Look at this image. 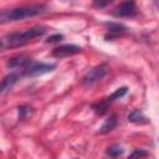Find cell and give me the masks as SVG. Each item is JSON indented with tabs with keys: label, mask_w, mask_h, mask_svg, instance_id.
I'll return each instance as SVG.
<instances>
[{
	"label": "cell",
	"mask_w": 159,
	"mask_h": 159,
	"mask_svg": "<svg viewBox=\"0 0 159 159\" xmlns=\"http://www.w3.org/2000/svg\"><path fill=\"white\" fill-rule=\"evenodd\" d=\"M106 25H107V27H108V31H109L111 34H114V35H118V34H120V32L125 31V27H124L123 25H120V24L107 22Z\"/></svg>",
	"instance_id": "4fadbf2b"
},
{
	"label": "cell",
	"mask_w": 159,
	"mask_h": 159,
	"mask_svg": "<svg viewBox=\"0 0 159 159\" xmlns=\"http://www.w3.org/2000/svg\"><path fill=\"white\" fill-rule=\"evenodd\" d=\"M117 125V118L116 116H111L108 119H106V122L103 123V125L99 128V133L101 134H104V133H108L109 130H112L114 127Z\"/></svg>",
	"instance_id": "8fae6325"
},
{
	"label": "cell",
	"mask_w": 159,
	"mask_h": 159,
	"mask_svg": "<svg viewBox=\"0 0 159 159\" xmlns=\"http://www.w3.org/2000/svg\"><path fill=\"white\" fill-rule=\"evenodd\" d=\"M112 14L117 17H128V16H134L137 14V6L133 1H124L120 2L113 11Z\"/></svg>",
	"instance_id": "8992f818"
},
{
	"label": "cell",
	"mask_w": 159,
	"mask_h": 159,
	"mask_svg": "<svg viewBox=\"0 0 159 159\" xmlns=\"http://www.w3.org/2000/svg\"><path fill=\"white\" fill-rule=\"evenodd\" d=\"M128 119H129V122H133V123H147L148 122L140 109H133L129 113Z\"/></svg>",
	"instance_id": "30bf717a"
},
{
	"label": "cell",
	"mask_w": 159,
	"mask_h": 159,
	"mask_svg": "<svg viewBox=\"0 0 159 159\" xmlns=\"http://www.w3.org/2000/svg\"><path fill=\"white\" fill-rule=\"evenodd\" d=\"M63 39V36L62 35H60V34H56V35H52V36H50V37H47V40H46V42H57V41H61Z\"/></svg>",
	"instance_id": "9a60e30c"
},
{
	"label": "cell",
	"mask_w": 159,
	"mask_h": 159,
	"mask_svg": "<svg viewBox=\"0 0 159 159\" xmlns=\"http://www.w3.org/2000/svg\"><path fill=\"white\" fill-rule=\"evenodd\" d=\"M31 62H32V60L27 55H19V56H15V57L10 58L9 62H7V66L10 68H14V70H22V71H25L30 66Z\"/></svg>",
	"instance_id": "52a82bcc"
},
{
	"label": "cell",
	"mask_w": 159,
	"mask_h": 159,
	"mask_svg": "<svg viewBox=\"0 0 159 159\" xmlns=\"http://www.w3.org/2000/svg\"><path fill=\"white\" fill-rule=\"evenodd\" d=\"M46 32V27L43 26H35L31 29H26L24 31H17V32H11L4 36L0 41V47L1 50H7V48H14V47H20L26 43H29L31 40L42 36Z\"/></svg>",
	"instance_id": "6da1fadb"
},
{
	"label": "cell",
	"mask_w": 159,
	"mask_h": 159,
	"mask_svg": "<svg viewBox=\"0 0 159 159\" xmlns=\"http://www.w3.org/2000/svg\"><path fill=\"white\" fill-rule=\"evenodd\" d=\"M123 148L120 147V145H118V144H114V145H112V147H109L108 148V150H107V154L111 157V158H118V157H120L122 154H123Z\"/></svg>",
	"instance_id": "7c38bea8"
},
{
	"label": "cell",
	"mask_w": 159,
	"mask_h": 159,
	"mask_svg": "<svg viewBox=\"0 0 159 159\" xmlns=\"http://www.w3.org/2000/svg\"><path fill=\"white\" fill-rule=\"evenodd\" d=\"M19 78H20V75L17 72H12V73L5 76L4 80H2V82H1V94H4L6 91H9L17 82Z\"/></svg>",
	"instance_id": "9c48e42d"
},
{
	"label": "cell",
	"mask_w": 159,
	"mask_h": 159,
	"mask_svg": "<svg viewBox=\"0 0 159 159\" xmlns=\"http://www.w3.org/2000/svg\"><path fill=\"white\" fill-rule=\"evenodd\" d=\"M26 107H19V117H20V119H22L24 117H25V114H26V109H25Z\"/></svg>",
	"instance_id": "2e32d148"
},
{
	"label": "cell",
	"mask_w": 159,
	"mask_h": 159,
	"mask_svg": "<svg viewBox=\"0 0 159 159\" xmlns=\"http://www.w3.org/2000/svg\"><path fill=\"white\" fill-rule=\"evenodd\" d=\"M81 50L82 48L80 46H76V45H61V46L53 48L52 56L57 57V58H61V57H66V56L78 53V52H81Z\"/></svg>",
	"instance_id": "ba28073f"
},
{
	"label": "cell",
	"mask_w": 159,
	"mask_h": 159,
	"mask_svg": "<svg viewBox=\"0 0 159 159\" xmlns=\"http://www.w3.org/2000/svg\"><path fill=\"white\" fill-rule=\"evenodd\" d=\"M147 155H148V153H147L145 150H143V149H135V150L128 157V159H140V158L147 157Z\"/></svg>",
	"instance_id": "5bb4252c"
},
{
	"label": "cell",
	"mask_w": 159,
	"mask_h": 159,
	"mask_svg": "<svg viewBox=\"0 0 159 159\" xmlns=\"http://www.w3.org/2000/svg\"><path fill=\"white\" fill-rule=\"evenodd\" d=\"M45 11H46L45 5H24V6H17L12 9H6V10H2L0 14V22L5 24L11 21H17V20L43 14Z\"/></svg>",
	"instance_id": "7a4b0ae2"
},
{
	"label": "cell",
	"mask_w": 159,
	"mask_h": 159,
	"mask_svg": "<svg viewBox=\"0 0 159 159\" xmlns=\"http://www.w3.org/2000/svg\"><path fill=\"white\" fill-rule=\"evenodd\" d=\"M127 91H128L127 87H120V88L116 89V91L111 94V97H107V98H104L103 101H101V102L93 104V109H94L97 113H103V112L108 108V106H109L112 102H114L116 99H119L120 97H123V96L127 93Z\"/></svg>",
	"instance_id": "5b68a950"
},
{
	"label": "cell",
	"mask_w": 159,
	"mask_h": 159,
	"mask_svg": "<svg viewBox=\"0 0 159 159\" xmlns=\"http://www.w3.org/2000/svg\"><path fill=\"white\" fill-rule=\"evenodd\" d=\"M107 72H108V65H107V63H101V65H98V66L91 68V70L86 73V76H84L83 80H82V83H83L84 86H92V84H94L97 81L102 80V78L107 75Z\"/></svg>",
	"instance_id": "3957f363"
},
{
	"label": "cell",
	"mask_w": 159,
	"mask_h": 159,
	"mask_svg": "<svg viewBox=\"0 0 159 159\" xmlns=\"http://www.w3.org/2000/svg\"><path fill=\"white\" fill-rule=\"evenodd\" d=\"M109 4V1H106V2H94V5L96 6H98V7H103V6H106V5H108Z\"/></svg>",
	"instance_id": "e0dca14e"
},
{
	"label": "cell",
	"mask_w": 159,
	"mask_h": 159,
	"mask_svg": "<svg viewBox=\"0 0 159 159\" xmlns=\"http://www.w3.org/2000/svg\"><path fill=\"white\" fill-rule=\"evenodd\" d=\"M56 67V65H50V63H42V62H31L30 66L22 72L25 76H30V77H35V76H41L43 73L51 72L53 71Z\"/></svg>",
	"instance_id": "277c9868"
}]
</instances>
